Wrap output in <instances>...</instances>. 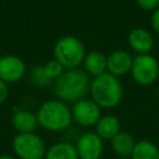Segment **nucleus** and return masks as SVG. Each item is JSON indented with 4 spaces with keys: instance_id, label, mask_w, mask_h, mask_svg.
Wrapping results in <instances>:
<instances>
[{
    "instance_id": "f257e3e1",
    "label": "nucleus",
    "mask_w": 159,
    "mask_h": 159,
    "mask_svg": "<svg viewBox=\"0 0 159 159\" xmlns=\"http://www.w3.org/2000/svg\"><path fill=\"white\" fill-rule=\"evenodd\" d=\"M89 77L84 70H66L53 83V93L65 103H76L89 92Z\"/></svg>"
},
{
    "instance_id": "dca6fc26",
    "label": "nucleus",
    "mask_w": 159,
    "mask_h": 159,
    "mask_svg": "<svg viewBox=\"0 0 159 159\" xmlns=\"http://www.w3.org/2000/svg\"><path fill=\"white\" fill-rule=\"evenodd\" d=\"M12 125L19 133H32L37 125V117L29 111L16 112L12 117Z\"/></svg>"
},
{
    "instance_id": "2eb2a0df",
    "label": "nucleus",
    "mask_w": 159,
    "mask_h": 159,
    "mask_svg": "<svg viewBox=\"0 0 159 159\" xmlns=\"http://www.w3.org/2000/svg\"><path fill=\"white\" fill-rule=\"evenodd\" d=\"M45 159H78V155L75 144L68 142H60L46 149Z\"/></svg>"
},
{
    "instance_id": "412c9836",
    "label": "nucleus",
    "mask_w": 159,
    "mask_h": 159,
    "mask_svg": "<svg viewBox=\"0 0 159 159\" xmlns=\"http://www.w3.org/2000/svg\"><path fill=\"white\" fill-rule=\"evenodd\" d=\"M150 24H152L153 30L159 35V7L155 11H153L152 19H150Z\"/></svg>"
},
{
    "instance_id": "20e7f679",
    "label": "nucleus",
    "mask_w": 159,
    "mask_h": 159,
    "mask_svg": "<svg viewBox=\"0 0 159 159\" xmlns=\"http://www.w3.org/2000/svg\"><path fill=\"white\" fill-rule=\"evenodd\" d=\"M53 56L65 68H78L83 62L86 52L82 41L76 36H63L58 39L53 47Z\"/></svg>"
},
{
    "instance_id": "7ed1b4c3",
    "label": "nucleus",
    "mask_w": 159,
    "mask_h": 159,
    "mask_svg": "<svg viewBox=\"0 0 159 159\" xmlns=\"http://www.w3.org/2000/svg\"><path fill=\"white\" fill-rule=\"evenodd\" d=\"M39 124L51 132H61L67 129L72 123L71 108L60 99H51L41 104L37 111Z\"/></svg>"
},
{
    "instance_id": "f8f14e48",
    "label": "nucleus",
    "mask_w": 159,
    "mask_h": 159,
    "mask_svg": "<svg viewBox=\"0 0 159 159\" xmlns=\"http://www.w3.org/2000/svg\"><path fill=\"white\" fill-rule=\"evenodd\" d=\"M120 132V122L116 116L106 114L99 118L97 124L94 125V133L101 139L112 140Z\"/></svg>"
},
{
    "instance_id": "39448f33",
    "label": "nucleus",
    "mask_w": 159,
    "mask_h": 159,
    "mask_svg": "<svg viewBox=\"0 0 159 159\" xmlns=\"http://www.w3.org/2000/svg\"><path fill=\"white\" fill-rule=\"evenodd\" d=\"M130 75L140 86L153 84L159 77V62L152 53L137 55L133 57Z\"/></svg>"
},
{
    "instance_id": "9b49d317",
    "label": "nucleus",
    "mask_w": 159,
    "mask_h": 159,
    "mask_svg": "<svg viewBox=\"0 0 159 159\" xmlns=\"http://www.w3.org/2000/svg\"><path fill=\"white\" fill-rule=\"evenodd\" d=\"M128 43L130 48L138 55H144L150 53V51L153 50L154 39L148 30L143 27H135L128 35Z\"/></svg>"
},
{
    "instance_id": "b1692460",
    "label": "nucleus",
    "mask_w": 159,
    "mask_h": 159,
    "mask_svg": "<svg viewBox=\"0 0 159 159\" xmlns=\"http://www.w3.org/2000/svg\"><path fill=\"white\" fill-rule=\"evenodd\" d=\"M158 99H159V88H158Z\"/></svg>"
},
{
    "instance_id": "0eeeda50",
    "label": "nucleus",
    "mask_w": 159,
    "mask_h": 159,
    "mask_svg": "<svg viewBox=\"0 0 159 159\" xmlns=\"http://www.w3.org/2000/svg\"><path fill=\"white\" fill-rule=\"evenodd\" d=\"M72 120L82 127H94L102 117L101 107L92 99H80L71 108Z\"/></svg>"
},
{
    "instance_id": "aec40b11",
    "label": "nucleus",
    "mask_w": 159,
    "mask_h": 159,
    "mask_svg": "<svg viewBox=\"0 0 159 159\" xmlns=\"http://www.w3.org/2000/svg\"><path fill=\"white\" fill-rule=\"evenodd\" d=\"M137 5L144 11H155L159 7V0H135Z\"/></svg>"
},
{
    "instance_id": "5701e85b",
    "label": "nucleus",
    "mask_w": 159,
    "mask_h": 159,
    "mask_svg": "<svg viewBox=\"0 0 159 159\" xmlns=\"http://www.w3.org/2000/svg\"><path fill=\"white\" fill-rule=\"evenodd\" d=\"M0 159H14L12 157H9V155H1Z\"/></svg>"
},
{
    "instance_id": "393cba45",
    "label": "nucleus",
    "mask_w": 159,
    "mask_h": 159,
    "mask_svg": "<svg viewBox=\"0 0 159 159\" xmlns=\"http://www.w3.org/2000/svg\"><path fill=\"white\" fill-rule=\"evenodd\" d=\"M118 159H124V158H118Z\"/></svg>"
},
{
    "instance_id": "f3484780",
    "label": "nucleus",
    "mask_w": 159,
    "mask_h": 159,
    "mask_svg": "<svg viewBox=\"0 0 159 159\" xmlns=\"http://www.w3.org/2000/svg\"><path fill=\"white\" fill-rule=\"evenodd\" d=\"M130 159H159V148L154 142L139 140L134 145Z\"/></svg>"
},
{
    "instance_id": "9d476101",
    "label": "nucleus",
    "mask_w": 159,
    "mask_h": 159,
    "mask_svg": "<svg viewBox=\"0 0 159 159\" xmlns=\"http://www.w3.org/2000/svg\"><path fill=\"white\" fill-rule=\"evenodd\" d=\"M25 73L24 62L15 56H5L0 58V80L6 82H17Z\"/></svg>"
},
{
    "instance_id": "ddd939ff",
    "label": "nucleus",
    "mask_w": 159,
    "mask_h": 159,
    "mask_svg": "<svg viewBox=\"0 0 159 159\" xmlns=\"http://www.w3.org/2000/svg\"><path fill=\"white\" fill-rule=\"evenodd\" d=\"M83 66L84 72L88 76H101L107 72V56H104L102 52L92 51L84 56Z\"/></svg>"
},
{
    "instance_id": "423d86ee",
    "label": "nucleus",
    "mask_w": 159,
    "mask_h": 159,
    "mask_svg": "<svg viewBox=\"0 0 159 159\" xmlns=\"http://www.w3.org/2000/svg\"><path fill=\"white\" fill-rule=\"evenodd\" d=\"M12 149L20 159H42L46 153L43 140L34 133H19L12 142Z\"/></svg>"
},
{
    "instance_id": "1a4fd4ad",
    "label": "nucleus",
    "mask_w": 159,
    "mask_h": 159,
    "mask_svg": "<svg viewBox=\"0 0 159 159\" xmlns=\"http://www.w3.org/2000/svg\"><path fill=\"white\" fill-rule=\"evenodd\" d=\"M133 63L132 55L125 50H116L107 56V72L118 77L130 72Z\"/></svg>"
},
{
    "instance_id": "4468645a",
    "label": "nucleus",
    "mask_w": 159,
    "mask_h": 159,
    "mask_svg": "<svg viewBox=\"0 0 159 159\" xmlns=\"http://www.w3.org/2000/svg\"><path fill=\"white\" fill-rule=\"evenodd\" d=\"M111 142H112L111 145H112L113 153L118 155L119 158H124V159L132 155L134 145L137 143L132 134H129L128 132H122V130Z\"/></svg>"
},
{
    "instance_id": "f03ea898",
    "label": "nucleus",
    "mask_w": 159,
    "mask_h": 159,
    "mask_svg": "<svg viewBox=\"0 0 159 159\" xmlns=\"http://www.w3.org/2000/svg\"><path fill=\"white\" fill-rule=\"evenodd\" d=\"M89 93L101 108H114L122 101L123 87L118 77L106 72L91 81Z\"/></svg>"
},
{
    "instance_id": "6e6552de",
    "label": "nucleus",
    "mask_w": 159,
    "mask_h": 159,
    "mask_svg": "<svg viewBox=\"0 0 159 159\" xmlns=\"http://www.w3.org/2000/svg\"><path fill=\"white\" fill-rule=\"evenodd\" d=\"M78 159H99L104 150L103 139L94 132H84L75 144Z\"/></svg>"
},
{
    "instance_id": "a211bd4d",
    "label": "nucleus",
    "mask_w": 159,
    "mask_h": 159,
    "mask_svg": "<svg viewBox=\"0 0 159 159\" xmlns=\"http://www.w3.org/2000/svg\"><path fill=\"white\" fill-rule=\"evenodd\" d=\"M31 80L32 82L39 86V87H46L51 83V78L46 75L45 70H43V66H37V67H34L32 71H31Z\"/></svg>"
},
{
    "instance_id": "6ab92c4d",
    "label": "nucleus",
    "mask_w": 159,
    "mask_h": 159,
    "mask_svg": "<svg viewBox=\"0 0 159 159\" xmlns=\"http://www.w3.org/2000/svg\"><path fill=\"white\" fill-rule=\"evenodd\" d=\"M43 70H45L46 75H47L51 80L58 78V77L65 72V67H63L57 60H50V61L43 66Z\"/></svg>"
},
{
    "instance_id": "4be33fe9",
    "label": "nucleus",
    "mask_w": 159,
    "mask_h": 159,
    "mask_svg": "<svg viewBox=\"0 0 159 159\" xmlns=\"http://www.w3.org/2000/svg\"><path fill=\"white\" fill-rule=\"evenodd\" d=\"M7 97V87L4 81L0 80V103H2Z\"/></svg>"
}]
</instances>
